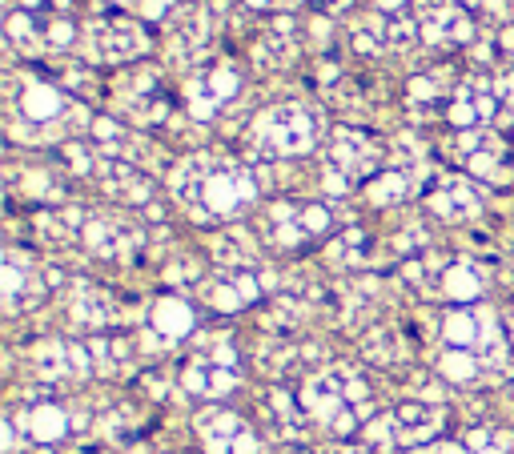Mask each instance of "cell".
Segmentation results:
<instances>
[{"instance_id":"1","label":"cell","mask_w":514,"mask_h":454,"mask_svg":"<svg viewBox=\"0 0 514 454\" xmlns=\"http://www.w3.org/2000/svg\"><path fill=\"white\" fill-rule=\"evenodd\" d=\"M173 197L201 225L229 221L257 201V173L225 153H193L173 165Z\"/></svg>"},{"instance_id":"2","label":"cell","mask_w":514,"mask_h":454,"mask_svg":"<svg viewBox=\"0 0 514 454\" xmlns=\"http://www.w3.org/2000/svg\"><path fill=\"white\" fill-rule=\"evenodd\" d=\"M302 410L310 422H318L326 434L334 438H350V434H362V426L370 422V382L362 370L354 366H330L322 374H314L302 394H298Z\"/></svg>"},{"instance_id":"3","label":"cell","mask_w":514,"mask_h":454,"mask_svg":"<svg viewBox=\"0 0 514 454\" xmlns=\"http://www.w3.org/2000/svg\"><path fill=\"white\" fill-rule=\"evenodd\" d=\"M330 230H334V213L322 201H286V197L270 201L253 225V234L282 254L314 250L322 246V238H330Z\"/></svg>"},{"instance_id":"4","label":"cell","mask_w":514,"mask_h":454,"mask_svg":"<svg viewBox=\"0 0 514 454\" xmlns=\"http://www.w3.org/2000/svg\"><path fill=\"white\" fill-rule=\"evenodd\" d=\"M245 145L262 161H282V157H302L318 145V117L306 105H274L257 113L245 129Z\"/></svg>"},{"instance_id":"5","label":"cell","mask_w":514,"mask_h":454,"mask_svg":"<svg viewBox=\"0 0 514 454\" xmlns=\"http://www.w3.org/2000/svg\"><path fill=\"white\" fill-rule=\"evenodd\" d=\"M406 278L430 294L442 298L450 306H478V298L486 294V270L470 258H446V254H414L406 266Z\"/></svg>"},{"instance_id":"6","label":"cell","mask_w":514,"mask_h":454,"mask_svg":"<svg viewBox=\"0 0 514 454\" xmlns=\"http://www.w3.org/2000/svg\"><path fill=\"white\" fill-rule=\"evenodd\" d=\"M386 165V141L366 133V129H334L326 141V185L334 193L354 189V185H370Z\"/></svg>"},{"instance_id":"7","label":"cell","mask_w":514,"mask_h":454,"mask_svg":"<svg viewBox=\"0 0 514 454\" xmlns=\"http://www.w3.org/2000/svg\"><path fill=\"white\" fill-rule=\"evenodd\" d=\"M81 53L89 65H129L149 53V33L129 13L93 17L81 29Z\"/></svg>"},{"instance_id":"8","label":"cell","mask_w":514,"mask_h":454,"mask_svg":"<svg viewBox=\"0 0 514 454\" xmlns=\"http://www.w3.org/2000/svg\"><path fill=\"white\" fill-rule=\"evenodd\" d=\"M241 382V366H237V350L229 338H205L197 342V350L185 358L181 366V386L193 398L217 402L225 394H233Z\"/></svg>"},{"instance_id":"9","label":"cell","mask_w":514,"mask_h":454,"mask_svg":"<svg viewBox=\"0 0 514 454\" xmlns=\"http://www.w3.org/2000/svg\"><path fill=\"white\" fill-rule=\"evenodd\" d=\"M450 157H454V165H458L466 177H474V181H482V185H502V181H510V173H514L506 137L494 133V129H486V125H482V129H462V133L454 137V145H450Z\"/></svg>"},{"instance_id":"10","label":"cell","mask_w":514,"mask_h":454,"mask_svg":"<svg viewBox=\"0 0 514 454\" xmlns=\"http://www.w3.org/2000/svg\"><path fill=\"white\" fill-rule=\"evenodd\" d=\"M113 109L133 125H161L173 109V101L161 85V69L141 65V69L121 73L113 81Z\"/></svg>"},{"instance_id":"11","label":"cell","mask_w":514,"mask_h":454,"mask_svg":"<svg viewBox=\"0 0 514 454\" xmlns=\"http://www.w3.org/2000/svg\"><path fill=\"white\" fill-rule=\"evenodd\" d=\"M81 242L101 262H137L141 250H145V230H141L129 213L105 209V213H89L85 217Z\"/></svg>"},{"instance_id":"12","label":"cell","mask_w":514,"mask_h":454,"mask_svg":"<svg viewBox=\"0 0 514 454\" xmlns=\"http://www.w3.org/2000/svg\"><path fill=\"white\" fill-rule=\"evenodd\" d=\"M418 41L414 17L398 9H370L350 21V45L366 57H386V53H406Z\"/></svg>"},{"instance_id":"13","label":"cell","mask_w":514,"mask_h":454,"mask_svg":"<svg viewBox=\"0 0 514 454\" xmlns=\"http://www.w3.org/2000/svg\"><path fill=\"white\" fill-rule=\"evenodd\" d=\"M193 430H197V442L205 454H262V434H257V426H249L237 410L205 406L193 418Z\"/></svg>"},{"instance_id":"14","label":"cell","mask_w":514,"mask_h":454,"mask_svg":"<svg viewBox=\"0 0 514 454\" xmlns=\"http://www.w3.org/2000/svg\"><path fill=\"white\" fill-rule=\"evenodd\" d=\"M29 362H33V374L41 382H49V386H77L89 374H97L93 370L89 342H77V338H65V334L37 342L33 354H29Z\"/></svg>"},{"instance_id":"15","label":"cell","mask_w":514,"mask_h":454,"mask_svg":"<svg viewBox=\"0 0 514 454\" xmlns=\"http://www.w3.org/2000/svg\"><path fill=\"white\" fill-rule=\"evenodd\" d=\"M9 105H13V113L17 117H25L29 125H37V129H45V125H53V121H61L73 105H69V93L57 85V81H49V77H25V73H13L9 77Z\"/></svg>"},{"instance_id":"16","label":"cell","mask_w":514,"mask_h":454,"mask_svg":"<svg viewBox=\"0 0 514 454\" xmlns=\"http://www.w3.org/2000/svg\"><path fill=\"white\" fill-rule=\"evenodd\" d=\"M65 310H69V322L89 334H109V330L125 326V318H129L125 302L109 286H97V282H73L65 294Z\"/></svg>"},{"instance_id":"17","label":"cell","mask_w":514,"mask_h":454,"mask_svg":"<svg viewBox=\"0 0 514 454\" xmlns=\"http://www.w3.org/2000/svg\"><path fill=\"white\" fill-rule=\"evenodd\" d=\"M241 93V73L233 61H213L205 69H193L185 77V109L197 121H209L217 109H225Z\"/></svg>"},{"instance_id":"18","label":"cell","mask_w":514,"mask_h":454,"mask_svg":"<svg viewBox=\"0 0 514 454\" xmlns=\"http://www.w3.org/2000/svg\"><path fill=\"white\" fill-rule=\"evenodd\" d=\"M414 25L430 49H462L474 37V25L454 0H414Z\"/></svg>"},{"instance_id":"19","label":"cell","mask_w":514,"mask_h":454,"mask_svg":"<svg viewBox=\"0 0 514 454\" xmlns=\"http://www.w3.org/2000/svg\"><path fill=\"white\" fill-rule=\"evenodd\" d=\"M9 41L29 57L65 53L73 45V25H69V17H49V13L21 9V13L9 17Z\"/></svg>"},{"instance_id":"20","label":"cell","mask_w":514,"mask_h":454,"mask_svg":"<svg viewBox=\"0 0 514 454\" xmlns=\"http://www.w3.org/2000/svg\"><path fill=\"white\" fill-rule=\"evenodd\" d=\"M197 298L217 310V314H237V310H249L262 302V278L257 270H229V266H217L201 286H197Z\"/></svg>"},{"instance_id":"21","label":"cell","mask_w":514,"mask_h":454,"mask_svg":"<svg viewBox=\"0 0 514 454\" xmlns=\"http://www.w3.org/2000/svg\"><path fill=\"white\" fill-rule=\"evenodd\" d=\"M93 181L101 185L105 197H113L117 205H149L153 201V177L125 157H97L93 165Z\"/></svg>"},{"instance_id":"22","label":"cell","mask_w":514,"mask_h":454,"mask_svg":"<svg viewBox=\"0 0 514 454\" xmlns=\"http://www.w3.org/2000/svg\"><path fill=\"white\" fill-rule=\"evenodd\" d=\"M13 426H17L29 442H37V446H53V442L69 438V434H73V426H81V422H77V418L69 414V406H61L57 398L37 394V398H29V402L13 414Z\"/></svg>"},{"instance_id":"23","label":"cell","mask_w":514,"mask_h":454,"mask_svg":"<svg viewBox=\"0 0 514 454\" xmlns=\"http://www.w3.org/2000/svg\"><path fill=\"white\" fill-rule=\"evenodd\" d=\"M426 205L442 221H470L482 213V193L466 173H438L434 185L426 189Z\"/></svg>"},{"instance_id":"24","label":"cell","mask_w":514,"mask_h":454,"mask_svg":"<svg viewBox=\"0 0 514 454\" xmlns=\"http://www.w3.org/2000/svg\"><path fill=\"white\" fill-rule=\"evenodd\" d=\"M5 310L9 314H21V310H33V306H41L45 302V294H49V282H45V274L37 270V262L29 258V254H21V250H9L5 254Z\"/></svg>"},{"instance_id":"25","label":"cell","mask_w":514,"mask_h":454,"mask_svg":"<svg viewBox=\"0 0 514 454\" xmlns=\"http://www.w3.org/2000/svg\"><path fill=\"white\" fill-rule=\"evenodd\" d=\"M498 117V85L486 81V77H462L458 81V93L450 101V113L446 121L458 125V129H482L486 121Z\"/></svg>"},{"instance_id":"26","label":"cell","mask_w":514,"mask_h":454,"mask_svg":"<svg viewBox=\"0 0 514 454\" xmlns=\"http://www.w3.org/2000/svg\"><path fill=\"white\" fill-rule=\"evenodd\" d=\"M390 414H394V430H398L402 450L430 446V442L442 434V426H446V406L426 402V398H410V402L394 406Z\"/></svg>"},{"instance_id":"27","label":"cell","mask_w":514,"mask_h":454,"mask_svg":"<svg viewBox=\"0 0 514 454\" xmlns=\"http://www.w3.org/2000/svg\"><path fill=\"white\" fill-rule=\"evenodd\" d=\"M458 81H462V73H454V69H446V65L418 73V77L410 81V93H406L414 117H422V121H426V117H446V113H450V101H454V93H458Z\"/></svg>"},{"instance_id":"28","label":"cell","mask_w":514,"mask_h":454,"mask_svg":"<svg viewBox=\"0 0 514 454\" xmlns=\"http://www.w3.org/2000/svg\"><path fill=\"white\" fill-rule=\"evenodd\" d=\"M149 326H153V334L161 338V346H173V342H181V338H189V334L197 330V310H193L189 298L165 294V298L153 302Z\"/></svg>"},{"instance_id":"29","label":"cell","mask_w":514,"mask_h":454,"mask_svg":"<svg viewBox=\"0 0 514 454\" xmlns=\"http://www.w3.org/2000/svg\"><path fill=\"white\" fill-rule=\"evenodd\" d=\"M89 354H93V370L101 378H125L133 370V338L129 334H93L89 338Z\"/></svg>"},{"instance_id":"30","label":"cell","mask_w":514,"mask_h":454,"mask_svg":"<svg viewBox=\"0 0 514 454\" xmlns=\"http://www.w3.org/2000/svg\"><path fill=\"white\" fill-rule=\"evenodd\" d=\"M169 41H173L177 53H201L205 41H209V21H205V13L193 9V5L173 9V13H169Z\"/></svg>"},{"instance_id":"31","label":"cell","mask_w":514,"mask_h":454,"mask_svg":"<svg viewBox=\"0 0 514 454\" xmlns=\"http://www.w3.org/2000/svg\"><path fill=\"white\" fill-rule=\"evenodd\" d=\"M81 230H85V217L73 205H49L37 213V234L45 242H73L81 238Z\"/></svg>"},{"instance_id":"32","label":"cell","mask_w":514,"mask_h":454,"mask_svg":"<svg viewBox=\"0 0 514 454\" xmlns=\"http://www.w3.org/2000/svg\"><path fill=\"white\" fill-rule=\"evenodd\" d=\"M326 254H330V262H334V266L354 270V266H362V262H366V254H370V238H366L362 230H346V234H338V238L326 246Z\"/></svg>"},{"instance_id":"33","label":"cell","mask_w":514,"mask_h":454,"mask_svg":"<svg viewBox=\"0 0 514 454\" xmlns=\"http://www.w3.org/2000/svg\"><path fill=\"white\" fill-rule=\"evenodd\" d=\"M294 57H298V49H294V37L290 33H266L262 41L253 45V61L262 65V69H282Z\"/></svg>"},{"instance_id":"34","label":"cell","mask_w":514,"mask_h":454,"mask_svg":"<svg viewBox=\"0 0 514 454\" xmlns=\"http://www.w3.org/2000/svg\"><path fill=\"white\" fill-rule=\"evenodd\" d=\"M466 450L470 454H514V430L502 426H474L466 434Z\"/></svg>"},{"instance_id":"35","label":"cell","mask_w":514,"mask_h":454,"mask_svg":"<svg viewBox=\"0 0 514 454\" xmlns=\"http://www.w3.org/2000/svg\"><path fill=\"white\" fill-rule=\"evenodd\" d=\"M362 350H366V358H374V362H382V366H390V362H398V358L406 354L402 334H398V330H390V326L370 330V334H366V342H362Z\"/></svg>"},{"instance_id":"36","label":"cell","mask_w":514,"mask_h":454,"mask_svg":"<svg viewBox=\"0 0 514 454\" xmlns=\"http://www.w3.org/2000/svg\"><path fill=\"white\" fill-rule=\"evenodd\" d=\"M113 5H121L125 13H137V17H149V21H169L173 13V0H113Z\"/></svg>"},{"instance_id":"37","label":"cell","mask_w":514,"mask_h":454,"mask_svg":"<svg viewBox=\"0 0 514 454\" xmlns=\"http://www.w3.org/2000/svg\"><path fill=\"white\" fill-rule=\"evenodd\" d=\"M245 5L257 13H294V9L310 5V0H245Z\"/></svg>"},{"instance_id":"38","label":"cell","mask_w":514,"mask_h":454,"mask_svg":"<svg viewBox=\"0 0 514 454\" xmlns=\"http://www.w3.org/2000/svg\"><path fill=\"white\" fill-rule=\"evenodd\" d=\"M69 5L73 0H25L29 13H49V17H69Z\"/></svg>"},{"instance_id":"39","label":"cell","mask_w":514,"mask_h":454,"mask_svg":"<svg viewBox=\"0 0 514 454\" xmlns=\"http://www.w3.org/2000/svg\"><path fill=\"white\" fill-rule=\"evenodd\" d=\"M406 454H470V450L458 446V442H430V446H418V450H406Z\"/></svg>"},{"instance_id":"40","label":"cell","mask_w":514,"mask_h":454,"mask_svg":"<svg viewBox=\"0 0 514 454\" xmlns=\"http://www.w3.org/2000/svg\"><path fill=\"white\" fill-rule=\"evenodd\" d=\"M502 49H506V53H510V61H514V25L502 33Z\"/></svg>"},{"instance_id":"41","label":"cell","mask_w":514,"mask_h":454,"mask_svg":"<svg viewBox=\"0 0 514 454\" xmlns=\"http://www.w3.org/2000/svg\"><path fill=\"white\" fill-rule=\"evenodd\" d=\"M506 338H510V346H514V306H510V314H506Z\"/></svg>"},{"instance_id":"42","label":"cell","mask_w":514,"mask_h":454,"mask_svg":"<svg viewBox=\"0 0 514 454\" xmlns=\"http://www.w3.org/2000/svg\"><path fill=\"white\" fill-rule=\"evenodd\" d=\"M278 454H310L306 446H286V450H278Z\"/></svg>"},{"instance_id":"43","label":"cell","mask_w":514,"mask_h":454,"mask_svg":"<svg viewBox=\"0 0 514 454\" xmlns=\"http://www.w3.org/2000/svg\"><path fill=\"white\" fill-rule=\"evenodd\" d=\"M510 258H514V230H510Z\"/></svg>"}]
</instances>
